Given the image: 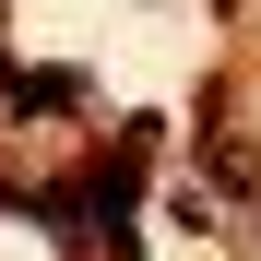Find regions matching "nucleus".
<instances>
[{
    "instance_id": "obj_1",
    "label": "nucleus",
    "mask_w": 261,
    "mask_h": 261,
    "mask_svg": "<svg viewBox=\"0 0 261 261\" xmlns=\"http://www.w3.org/2000/svg\"><path fill=\"white\" fill-rule=\"evenodd\" d=\"M0 95L48 119V107H83V83H71V71H0Z\"/></svg>"
}]
</instances>
